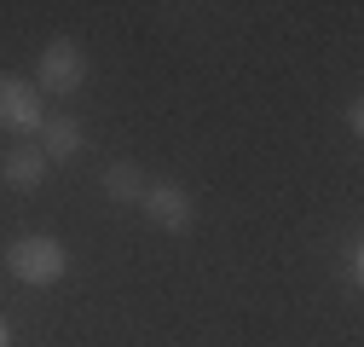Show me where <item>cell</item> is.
<instances>
[{
  "label": "cell",
  "mask_w": 364,
  "mask_h": 347,
  "mask_svg": "<svg viewBox=\"0 0 364 347\" xmlns=\"http://www.w3.org/2000/svg\"><path fill=\"white\" fill-rule=\"evenodd\" d=\"M64 267H70V255H64V243L47 237V232H29V237H18V243L6 249V272H12L18 284H58Z\"/></svg>",
  "instance_id": "1"
},
{
  "label": "cell",
  "mask_w": 364,
  "mask_h": 347,
  "mask_svg": "<svg viewBox=\"0 0 364 347\" xmlns=\"http://www.w3.org/2000/svg\"><path fill=\"white\" fill-rule=\"evenodd\" d=\"M87 81V58L70 35H53L35 58V93H53V99H70L75 87Z\"/></svg>",
  "instance_id": "2"
},
{
  "label": "cell",
  "mask_w": 364,
  "mask_h": 347,
  "mask_svg": "<svg viewBox=\"0 0 364 347\" xmlns=\"http://www.w3.org/2000/svg\"><path fill=\"white\" fill-rule=\"evenodd\" d=\"M139 208L151 214L162 232H191V220H197V197L186 186H145Z\"/></svg>",
  "instance_id": "3"
},
{
  "label": "cell",
  "mask_w": 364,
  "mask_h": 347,
  "mask_svg": "<svg viewBox=\"0 0 364 347\" xmlns=\"http://www.w3.org/2000/svg\"><path fill=\"white\" fill-rule=\"evenodd\" d=\"M47 122L41 110V93L18 75H0V127H12V134H35V127Z\"/></svg>",
  "instance_id": "4"
},
{
  "label": "cell",
  "mask_w": 364,
  "mask_h": 347,
  "mask_svg": "<svg viewBox=\"0 0 364 347\" xmlns=\"http://www.w3.org/2000/svg\"><path fill=\"white\" fill-rule=\"evenodd\" d=\"M41 180H47V156H41L35 145H18L0 156V186L6 191H35Z\"/></svg>",
  "instance_id": "5"
},
{
  "label": "cell",
  "mask_w": 364,
  "mask_h": 347,
  "mask_svg": "<svg viewBox=\"0 0 364 347\" xmlns=\"http://www.w3.org/2000/svg\"><path fill=\"white\" fill-rule=\"evenodd\" d=\"M81 139H87V127L75 116H47V122H41V156H47V162H70L81 151Z\"/></svg>",
  "instance_id": "6"
},
{
  "label": "cell",
  "mask_w": 364,
  "mask_h": 347,
  "mask_svg": "<svg viewBox=\"0 0 364 347\" xmlns=\"http://www.w3.org/2000/svg\"><path fill=\"white\" fill-rule=\"evenodd\" d=\"M99 186H105L110 203H139L151 180H145V168H139V162H110V168L99 174Z\"/></svg>",
  "instance_id": "7"
},
{
  "label": "cell",
  "mask_w": 364,
  "mask_h": 347,
  "mask_svg": "<svg viewBox=\"0 0 364 347\" xmlns=\"http://www.w3.org/2000/svg\"><path fill=\"white\" fill-rule=\"evenodd\" d=\"M341 284H347V289H358V284H364V255H358V243H347V260H341Z\"/></svg>",
  "instance_id": "8"
},
{
  "label": "cell",
  "mask_w": 364,
  "mask_h": 347,
  "mask_svg": "<svg viewBox=\"0 0 364 347\" xmlns=\"http://www.w3.org/2000/svg\"><path fill=\"white\" fill-rule=\"evenodd\" d=\"M0 347H6V324H0Z\"/></svg>",
  "instance_id": "9"
}]
</instances>
